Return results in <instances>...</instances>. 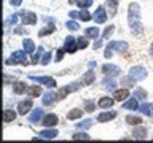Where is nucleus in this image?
Instances as JSON below:
<instances>
[{
    "label": "nucleus",
    "instance_id": "1",
    "mask_svg": "<svg viewBox=\"0 0 153 143\" xmlns=\"http://www.w3.org/2000/svg\"><path fill=\"white\" fill-rule=\"evenodd\" d=\"M128 24L131 27V30L136 33H140L142 32V24H140V7L139 3L132 2L128 8Z\"/></svg>",
    "mask_w": 153,
    "mask_h": 143
},
{
    "label": "nucleus",
    "instance_id": "2",
    "mask_svg": "<svg viewBox=\"0 0 153 143\" xmlns=\"http://www.w3.org/2000/svg\"><path fill=\"white\" fill-rule=\"evenodd\" d=\"M128 43L126 41H110L107 48H105V52H104V56H105V59H110L112 57V52H124L128 49Z\"/></svg>",
    "mask_w": 153,
    "mask_h": 143
},
{
    "label": "nucleus",
    "instance_id": "3",
    "mask_svg": "<svg viewBox=\"0 0 153 143\" xmlns=\"http://www.w3.org/2000/svg\"><path fill=\"white\" fill-rule=\"evenodd\" d=\"M7 65H16V64H21V65H27L29 60L26 57V51H14L10 59H7V62H5Z\"/></svg>",
    "mask_w": 153,
    "mask_h": 143
},
{
    "label": "nucleus",
    "instance_id": "4",
    "mask_svg": "<svg viewBox=\"0 0 153 143\" xmlns=\"http://www.w3.org/2000/svg\"><path fill=\"white\" fill-rule=\"evenodd\" d=\"M78 88H80V83H76V81H74V83L64 86V88L59 89V92H57V100H64L69 94L75 92V91H78Z\"/></svg>",
    "mask_w": 153,
    "mask_h": 143
},
{
    "label": "nucleus",
    "instance_id": "5",
    "mask_svg": "<svg viewBox=\"0 0 153 143\" xmlns=\"http://www.w3.org/2000/svg\"><path fill=\"white\" fill-rule=\"evenodd\" d=\"M32 81H35V83H38V84H45V86H48L50 89H53V88H56V80L54 78H51V76H35V75H30L29 76Z\"/></svg>",
    "mask_w": 153,
    "mask_h": 143
},
{
    "label": "nucleus",
    "instance_id": "6",
    "mask_svg": "<svg viewBox=\"0 0 153 143\" xmlns=\"http://www.w3.org/2000/svg\"><path fill=\"white\" fill-rule=\"evenodd\" d=\"M129 75H131L136 81H142V80L147 78V70L140 65H136V67H132V69L129 70Z\"/></svg>",
    "mask_w": 153,
    "mask_h": 143
},
{
    "label": "nucleus",
    "instance_id": "7",
    "mask_svg": "<svg viewBox=\"0 0 153 143\" xmlns=\"http://www.w3.org/2000/svg\"><path fill=\"white\" fill-rule=\"evenodd\" d=\"M21 18H22V24L26 26H33V24H37V14L32 13V11H21Z\"/></svg>",
    "mask_w": 153,
    "mask_h": 143
},
{
    "label": "nucleus",
    "instance_id": "8",
    "mask_svg": "<svg viewBox=\"0 0 153 143\" xmlns=\"http://www.w3.org/2000/svg\"><path fill=\"white\" fill-rule=\"evenodd\" d=\"M120 67H117V65H113V64H105V65H102V73L105 75V76H117V75H120Z\"/></svg>",
    "mask_w": 153,
    "mask_h": 143
},
{
    "label": "nucleus",
    "instance_id": "9",
    "mask_svg": "<svg viewBox=\"0 0 153 143\" xmlns=\"http://www.w3.org/2000/svg\"><path fill=\"white\" fill-rule=\"evenodd\" d=\"M64 49L67 52H75L76 49H78V45H76V38L69 35L65 38V43H64Z\"/></svg>",
    "mask_w": 153,
    "mask_h": 143
},
{
    "label": "nucleus",
    "instance_id": "10",
    "mask_svg": "<svg viewBox=\"0 0 153 143\" xmlns=\"http://www.w3.org/2000/svg\"><path fill=\"white\" fill-rule=\"evenodd\" d=\"M57 116L56 114H53V113H50V114H46V116H43V119H42V126H45V127H54L56 124H57Z\"/></svg>",
    "mask_w": 153,
    "mask_h": 143
},
{
    "label": "nucleus",
    "instance_id": "11",
    "mask_svg": "<svg viewBox=\"0 0 153 143\" xmlns=\"http://www.w3.org/2000/svg\"><path fill=\"white\" fill-rule=\"evenodd\" d=\"M56 100H57V94H54L53 91H48V92L43 94L42 102H43V105H45V107H51V105L54 103Z\"/></svg>",
    "mask_w": 153,
    "mask_h": 143
},
{
    "label": "nucleus",
    "instance_id": "12",
    "mask_svg": "<svg viewBox=\"0 0 153 143\" xmlns=\"http://www.w3.org/2000/svg\"><path fill=\"white\" fill-rule=\"evenodd\" d=\"M42 119H43V110L42 108H35L33 111H30V114H29V122H32V124L40 122Z\"/></svg>",
    "mask_w": 153,
    "mask_h": 143
},
{
    "label": "nucleus",
    "instance_id": "13",
    "mask_svg": "<svg viewBox=\"0 0 153 143\" xmlns=\"http://www.w3.org/2000/svg\"><path fill=\"white\" fill-rule=\"evenodd\" d=\"M32 108V99H27V100H22V102H19L18 105V113L19 114H26L30 111Z\"/></svg>",
    "mask_w": 153,
    "mask_h": 143
},
{
    "label": "nucleus",
    "instance_id": "14",
    "mask_svg": "<svg viewBox=\"0 0 153 143\" xmlns=\"http://www.w3.org/2000/svg\"><path fill=\"white\" fill-rule=\"evenodd\" d=\"M94 19H96V22H99V24H102V22L107 21V11H105L104 7H99L97 10H96Z\"/></svg>",
    "mask_w": 153,
    "mask_h": 143
},
{
    "label": "nucleus",
    "instance_id": "15",
    "mask_svg": "<svg viewBox=\"0 0 153 143\" xmlns=\"http://www.w3.org/2000/svg\"><path fill=\"white\" fill-rule=\"evenodd\" d=\"M115 103V97H108V95H105V97H100L97 105L100 108H112Z\"/></svg>",
    "mask_w": 153,
    "mask_h": 143
},
{
    "label": "nucleus",
    "instance_id": "16",
    "mask_svg": "<svg viewBox=\"0 0 153 143\" xmlns=\"http://www.w3.org/2000/svg\"><path fill=\"white\" fill-rule=\"evenodd\" d=\"M115 118H117V111H102L97 116V121L99 122H107V121H112Z\"/></svg>",
    "mask_w": 153,
    "mask_h": 143
},
{
    "label": "nucleus",
    "instance_id": "17",
    "mask_svg": "<svg viewBox=\"0 0 153 143\" xmlns=\"http://www.w3.org/2000/svg\"><path fill=\"white\" fill-rule=\"evenodd\" d=\"M38 137H40V138H46V140H51V138L57 137V130H56V129H53V127H50V129H46V130H42L40 133H38Z\"/></svg>",
    "mask_w": 153,
    "mask_h": 143
},
{
    "label": "nucleus",
    "instance_id": "18",
    "mask_svg": "<svg viewBox=\"0 0 153 143\" xmlns=\"http://www.w3.org/2000/svg\"><path fill=\"white\" fill-rule=\"evenodd\" d=\"M132 137H134V138H137V140H143V138L147 137V129H145V127H142V126L134 127Z\"/></svg>",
    "mask_w": 153,
    "mask_h": 143
},
{
    "label": "nucleus",
    "instance_id": "19",
    "mask_svg": "<svg viewBox=\"0 0 153 143\" xmlns=\"http://www.w3.org/2000/svg\"><path fill=\"white\" fill-rule=\"evenodd\" d=\"M102 86L107 91H115V86H117V81H115L113 76H105L102 80Z\"/></svg>",
    "mask_w": 153,
    "mask_h": 143
},
{
    "label": "nucleus",
    "instance_id": "20",
    "mask_svg": "<svg viewBox=\"0 0 153 143\" xmlns=\"http://www.w3.org/2000/svg\"><path fill=\"white\" fill-rule=\"evenodd\" d=\"M13 92L21 95L24 92H27V88H26V83H22V81H14L13 83Z\"/></svg>",
    "mask_w": 153,
    "mask_h": 143
},
{
    "label": "nucleus",
    "instance_id": "21",
    "mask_svg": "<svg viewBox=\"0 0 153 143\" xmlns=\"http://www.w3.org/2000/svg\"><path fill=\"white\" fill-rule=\"evenodd\" d=\"M115 100H118V102H124L128 97H129V91L128 88L126 89H118V91H115Z\"/></svg>",
    "mask_w": 153,
    "mask_h": 143
},
{
    "label": "nucleus",
    "instance_id": "22",
    "mask_svg": "<svg viewBox=\"0 0 153 143\" xmlns=\"http://www.w3.org/2000/svg\"><path fill=\"white\" fill-rule=\"evenodd\" d=\"M123 108H124V110H131V111L137 110V108H139V103H137V97H136V95H134L132 99H129L128 102H124V103H123Z\"/></svg>",
    "mask_w": 153,
    "mask_h": 143
},
{
    "label": "nucleus",
    "instance_id": "23",
    "mask_svg": "<svg viewBox=\"0 0 153 143\" xmlns=\"http://www.w3.org/2000/svg\"><path fill=\"white\" fill-rule=\"evenodd\" d=\"M22 46H24V51L29 52V54L35 51V43H33L30 38H24V40H22Z\"/></svg>",
    "mask_w": 153,
    "mask_h": 143
},
{
    "label": "nucleus",
    "instance_id": "24",
    "mask_svg": "<svg viewBox=\"0 0 153 143\" xmlns=\"http://www.w3.org/2000/svg\"><path fill=\"white\" fill-rule=\"evenodd\" d=\"M54 21H51V22H48V27L45 29H42L40 32H38V37H46V35H51L53 32L56 30V27H54V24H53Z\"/></svg>",
    "mask_w": 153,
    "mask_h": 143
},
{
    "label": "nucleus",
    "instance_id": "25",
    "mask_svg": "<svg viewBox=\"0 0 153 143\" xmlns=\"http://www.w3.org/2000/svg\"><path fill=\"white\" fill-rule=\"evenodd\" d=\"M81 116H83V111H81L80 108H74V110H70V111H69V114H67V119L75 121V119H80Z\"/></svg>",
    "mask_w": 153,
    "mask_h": 143
},
{
    "label": "nucleus",
    "instance_id": "26",
    "mask_svg": "<svg viewBox=\"0 0 153 143\" xmlns=\"http://www.w3.org/2000/svg\"><path fill=\"white\" fill-rule=\"evenodd\" d=\"M140 111L145 114V116L153 118V103H142L140 105Z\"/></svg>",
    "mask_w": 153,
    "mask_h": 143
},
{
    "label": "nucleus",
    "instance_id": "27",
    "mask_svg": "<svg viewBox=\"0 0 153 143\" xmlns=\"http://www.w3.org/2000/svg\"><path fill=\"white\" fill-rule=\"evenodd\" d=\"M94 78H96L94 72H93V70H89V72H86V73H85V76H83V78H81V83L88 86V84H91V83H93V81H94Z\"/></svg>",
    "mask_w": 153,
    "mask_h": 143
},
{
    "label": "nucleus",
    "instance_id": "28",
    "mask_svg": "<svg viewBox=\"0 0 153 143\" xmlns=\"http://www.w3.org/2000/svg\"><path fill=\"white\" fill-rule=\"evenodd\" d=\"M27 95L29 97H38V95H42V88L40 86H30V88H27Z\"/></svg>",
    "mask_w": 153,
    "mask_h": 143
},
{
    "label": "nucleus",
    "instance_id": "29",
    "mask_svg": "<svg viewBox=\"0 0 153 143\" xmlns=\"http://www.w3.org/2000/svg\"><path fill=\"white\" fill-rule=\"evenodd\" d=\"M16 119V113L13 110H5L3 111V122H11Z\"/></svg>",
    "mask_w": 153,
    "mask_h": 143
},
{
    "label": "nucleus",
    "instance_id": "30",
    "mask_svg": "<svg viewBox=\"0 0 153 143\" xmlns=\"http://www.w3.org/2000/svg\"><path fill=\"white\" fill-rule=\"evenodd\" d=\"M85 35L88 38H97L99 37V29L97 27H88L85 30Z\"/></svg>",
    "mask_w": 153,
    "mask_h": 143
},
{
    "label": "nucleus",
    "instance_id": "31",
    "mask_svg": "<svg viewBox=\"0 0 153 143\" xmlns=\"http://www.w3.org/2000/svg\"><path fill=\"white\" fill-rule=\"evenodd\" d=\"M118 2L120 0H107V7L110 8V14H112V16H115V14H117V11H118Z\"/></svg>",
    "mask_w": 153,
    "mask_h": 143
},
{
    "label": "nucleus",
    "instance_id": "32",
    "mask_svg": "<svg viewBox=\"0 0 153 143\" xmlns=\"http://www.w3.org/2000/svg\"><path fill=\"white\" fill-rule=\"evenodd\" d=\"M126 122L131 124V126H139V124H142V118L140 116H126Z\"/></svg>",
    "mask_w": 153,
    "mask_h": 143
},
{
    "label": "nucleus",
    "instance_id": "33",
    "mask_svg": "<svg viewBox=\"0 0 153 143\" xmlns=\"http://www.w3.org/2000/svg\"><path fill=\"white\" fill-rule=\"evenodd\" d=\"M76 45H78V49L88 48V37H78L76 38Z\"/></svg>",
    "mask_w": 153,
    "mask_h": 143
},
{
    "label": "nucleus",
    "instance_id": "34",
    "mask_svg": "<svg viewBox=\"0 0 153 143\" xmlns=\"http://www.w3.org/2000/svg\"><path fill=\"white\" fill-rule=\"evenodd\" d=\"M91 126H93V121H91V119H83L81 122L76 124V127L81 129V130H86V129H89Z\"/></svg>",
    "mask_w": 153,
    "mask_h": 143
},
{
    "label": "nucleus",
    "instance_id": "35",
    "mask_svg": "<svg viewBox=\"0 0 153 143\" xmlns=\"http://www.w3.org/2000/svg\"><path fill=\"white\" fill-rule=\"evenodd\" d=\"M65 27L69 29V30H72V32H75V30H78V29H80L78 22L72 21V19H70V21H67V22H65Z\"/></svg>",
    "mask_w": 153,
    "mask_h": 143
},
{
    "label": "nucleus",
    "instance_id": "36",
    "mask_svg": "<svg viewBox=\"0 0 153 143\" xmlns=\"http://www.w3.org/2000/svg\"><path fill=\"white\" fill-rule=\"evenodd\" d=\"M78 18L81 19V21H89V19H91V14H89V11H88V10H81V11L78 13Z\"/></svg>",
    "mask_w": 153,
    "mask_h": 143
},
{
    "label": "nucleus",
    "instance_id": "37",
    "mask_svg": "<svg viewBox=\"0 0 153 143\" xmlns=\"http://www.w3.org/2000/svg\"><path fill=\"white\" fill-rule=\"evenodd\" d=\"M72 138H74V140H89V135L85 132H76V133H74Z\"/></svg>",
    "mask_w": 153,
    "mask_h": 143
},
{
    "label": "nucleus",
    "instance_id": "38",
    "mask_svg": "<svg viewBox=\"0 0 153 143\" xmlns=\"http://www.w3.org/2000/svg\"><path fill=\"white\" fill-rule=\"evenodd\" d=\"M134 81H136V80H134L132 76L129 75V76H126V78L121 80V84H123V86H128V88H131V86H134Z\"/></svg>",
    "mask_w": 153,
    "mask_h": 143
},
{
    "label": "nucleus",
    "instance_id": "39",
    "mask_svg": "<svg viewBox=\"0 0 153 143\" xmlns=\"http://www.w3.org/2000/svg\"><path fill=\"white\" fill-rule=\"evenodd\" d=\"M42 52H43V48H42V46H38V52H37V54H33L32 60H30V64H33V65H35V64H38V60H42V59H40Z\"/></svg>",
    "mask_w": 153,
    "mask_h": 143
},
{
    "label": "nucleus",
    "instance_id": "40",
    "mask_svg": "<svg viewBox=\"0 0 153 143\" xmlns=\"http://www.w3.org/2000/svg\"><path fill=\"white\" fill-rule=\"evenodd\" d=\"M51 59H53V54H51V52H45L40 62H42V65H48V64L51 62Z\"/></svg>",
    "mask_w": 153,
    "mask_h": 143
},
{
    "label": "nucleus",
    "instance_id": "41",
    "mask_svg": "<svg viewBox=\"0 0 153 143\" xmlns=\"http://www.w3.org/2000/svg\"><path fill=\"white\" fill-rule=\"evenodd\" d=\"M76 5H78L81 10H85V8H89L91 5H93V0H80V2L76 3Z\"/></svg>",
    "mask_w": 153,
    "mask_h": 143
},
{
    "label": "nucleus",
    "instance_id": "42",
    "mask_svg": "<svg viewBox=\"0 0 153 143\" xmlns=\"http://www.w3.org/2000/svg\"><path fill=\"white\" fill-rule=\"evenodd\" d=\"M21 16V13H16V14H13L11 18H8L7 21H5V26H8V24H16L18 22V18Z\"/></svg>",
    "mask_w": 153,
    "mask_h": 143
},
{
    "label": "nucleus",
    "instance_id": "43",
    "mask_svg": "<svg viewBox=\"0 0 153 143\" xmlns=\"http://www.w3.org/2000/svg\"><path fill=\"white\" fill-rule=\"evenodd\" d=\"M134 95H136L137 99H145V97H147V91H145V89L137 88V89H136V92H134Z\"/></svg>",
    "mask_w": 153,
    "mask_h": 143
},
{
    "label": "nucleus",
    "instance_id": "44",
    "mask_svg": "<svg viewBox=\"0 0 153 143\" xmlns=\"http://www.w3.org/2000/svg\"><path fill=\"white\" fill-rule=\"evenodd\" d=\"M113 30H115V27H113V26H108V27L104 30L102 37H104V38H110V37H112V33H113Z\"/></svg>",
    "mask_w": 153,
    "mask_h": 143
},
{
    "label": "nucleus",
    "instance_id": "45",
    "mask_svg": "<svg viewBox=\"0 0 153 143\" xmlns=\"http://www.w3.org/2000/svg\"><path fill=\"white\" fill-rule=\"evenodd\" d=\"M94 108H96V105L93 103V102H91V100H85V110H86V111H94Z\"/></svg>",
    "mask_w": 153,
    "mask_h": 143
},
{
    "label": "nucleus",
    "instance_id": "46",
    "mask_svg": "<svg viewBox=\"0 0 153 143\" xmlns=\"http://www.w3.org/2000/svg\"><path fill=\"white\" fill-rule=\"evenodd\" d=\"M65 49H64V48H61V49L59 51H57V56H56V62H61L62 60V57H64V54H65Z\"/></svg>",
    "mask_w": 153,
    "mask_h": 143
},
{
    "label": "nucleus",
    "instance_id": "47",
    "mask_svg": "<svg viewBox=\"0 0 153 143\" xmlns=\"http://www.w3.org/2000/svg\"><path fill=\"white\" fill-rule=\"evenodd\" d=\"M14 33H16V35H24L26 30H24V27H16L14 29Z\"/></svg>",
    "mask_w": 153,
    "mask_h": 143
},
{
    "label": "nucleus",
    "instance_id": "48",
    "mask_svg": "<svg viewBox=\"0 0 153 143\" xmlns=\"http://www.w3.org/2000/svg\"><path fill=\"white\" fill-rule=\"evenodd\" d=\"M10 81H11V83H14V78H10V76L5 73V75H3V83H5V84H8Z\"/></svg>",
    "mask_w": 153,
    "mask_h": 143
},
{
    "label": "nucleus",
    "instance_id": "49",
    "mask_svg": "<svg viewBox=\"0 0 153 143\" xmlns=\"http://www.w3.org/2000/svg\"><path fill=\"white\" fill-rule=\"evenodd\" d=\"M21 3H22V0H11L13 7H21Z\"/></svg>",
    "mask_w": 153,
    "mask_h": 143
},
{
    "label": "nucleus",
    "instance_id": "50",
    "mask_svg": "<svg viewBox=\"0 0 153 143\" xmlns=\"http://www.w3.org/2000/svg\"><path fill=\"white\" fill-rule=\"evenodd\" d=\"M100 46H102V40H97V41L94 43V46H93V48H94V49H99Z\"/></svg>",
    "mask_w": 153,
    "mask_h": 143
},
{
    "label": "nucleus",
    "instance_id": "51",
    "mask_svg": "<svg viewBox=\"0 0 153 143\" xmlns=\"http://www.w3.org/2000/svg\"><path fill=\"white\" fill-rule=\"evenodd\" d=\"M69 16H70L72 19H74V18H76V16H78V13H76V11H70V13H69Z\"/></svg>",
    "mask_w": 153,
    "mask_h": 143
},
{
    "label": "nucleus",
    "instance_id": "52",
    "mask_svg": "<svg viewBox=\"0 0 153 143\" xmlns=\"http://www.w3.org/2000/svg\"><path fill=\"white\" fill-rule=\"evenodd\" d=\"M78 2H80V0H69V3H70V5H74V3H78Z\"/></svg>",
    "mask_w": 153,
    "mask_h": 143
},
{
    "label": "nucleus",
    "instance_id": "53",
    "mask_svg": "<svg viewBox=\"0 0 153 143\" xmlns=\"http://www.w3.org/2000/svg\"><path fill=\"white\" fill-rule=\"evenodd\" d=\"M150 56H153V43H152V46H150Z\"/></svg>",
    "mask_w": 153,
    "mask_h": 143
}]
</instances>
